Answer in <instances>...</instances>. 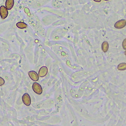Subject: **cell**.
<instances>
[{"instance_id":"6da1fadb","label":"cell","mask_w":126,"mask_h":126,"mask_svg":"<svg viewBox=\"0 0 126 126\" xmlns=\"http://www.w3.org/2000/svg\"><path fill=\"white\" fill-rule=\"evenodd\" d=\"M32 89L37 94H41L43 92V89L38 83L34 82L32 85Z\"/></svg>"},{"instance_id":"7a4b0ae2","label":"cell","mask_w":126,"mask_h":126,"mask_svg":"<svg viewBox=\"0 0 126 126\" xmlns=\"http://www.w3.org/2000/svg\"><path fill=\"white\" fill-rule=\"evenodd\" d=\"M0 15L3 19L6 18L8 15V10L4 6L0 7Z\"/></svg>"},{"instance_id":"3957f363","label":"cell","mask_w":126,"mask_h":126,"mask_svg":"<svg viewBox=\"0 0 126 126\" xmlns=\"http://www.w3.org/2000/svg\"><path fill=\"white\" fill-rule=\"evenodd\" d=\"M126 25V21L125 19H122L118 21L114 24V27L117 29H122Z\"/></svg>"},{"instance_id":"277c9868","label":"cell","mask_w":126,"mask_h":126,"mask_svg":"<svg viewBox=\"0 0 126 126\" xmlns=\"http://www.w3.org/2000/svg\"><path fill=\"white\" fill-rule=\"evenodd\" d=\"M23 102L27 106H29L31 104V98L28 93H25L22 96Z\"/></svg>"},{"instance_id":"5b68a950","label":"cell","mask_w":126,"mask_h":126,"mask_svg":"<svg viewBox=\"0 0 126 126\" xmlns=\"http://www.w3.org/2000/svg\"><path fill=\"white\" fill-rule=\"evenodd\" d=\"M28 75L34 81H37L39 79V76L37 74V73L34 71H31L28 72Z\"/></svg>"},{"instance_id":"8992f818","label":"cell","mask_w":126,"mask_h":126,"mask_svg":"<svg viewBox=\"0 0 126 126\" xmlns=\"http://www.w3.org/2000/svg\"><path fill=\"white\" fill-rule=\"evenodd\" d=\"M48 69L47 67L43 66L39 70L38 76L40 77H44L47 75V74Z\"/></svg>"},{"instance_id":"52a82bcc","label":"cell","mask_w":126,"mask_h":126,"mask_svg":"<svg viewBox=\"0 0 126 126\" xmlns=\"http://www.w3.org/2000/svg\"><path fill=\"white\" fill-rule=\"evenodd\" d=\"M6 8L7 10H11L14 4V0H7L6 1Z\"/></svg>"},{"instance_id":"ba28073f","label":"cell","mask_w":126,"mask_h":126,"mask_svg":"<svg viewBox=\"0 0 126 126\" xmlns=\"http://www.w3.org/2000/svg\"><path fill=\"white\" fill-rule=\"evenodd\" d=\"M101 47H102V49L103 52H107V51L108 50L109 48V43H108L107 41L103 42V43L102 44Z\"/></svg>"},{"instance_id":"9c48e42d","label":"cell","mask_w":126,"mask_h":126,"mask_svg":"<svg viewBox=\"0 0 126 126\" xmlns=\"http://www.w3.org/2000/svg\"><path fill=\"white\" fill-rule=\"evenodd\" d=\"M16 26L20 29H24V28H27L28 25L24 22H19L16 24Z\"/></svg>"},{"instance_id":"30bf717a","label":"cell","mask_w":126,"mask_h":126,"mask_svg":"<svg viewBox=\"0 0 126 126\" xmlns=\"http://www.w3.org/2000/svg\"><path fill=\"white\" fill-rule=\"evenodd\" d=\"M118 69L120 71H124L126 70V63H121V64H120L118 66Z\"/></svg>"},{"instance_id":"8fae6325","label":"cell","mask_w":126,"mask_h":126,"mask_svg":"<svg viewBox=\"0 0 126 126\" xmlns=\"http://www.w3.org/2000/svg\"><path fill=\"white\" fill-rule=\"evenodd\" d=\"M122 46L123 47L124 49L126 50V38H125L123 41V43H122Z\"/></svg>"},{"instance_id":"7c38bea8","label":"cell","mask_w":126,"mask_h":126,"mask_svg":"<svg viewBox=\"0 0 126 126\" xmlns=\"http://www.w3.org/2000/svg\"><path fill=\"white\" fill-rule=\"evenodd\" d=\"M5 84V80L3 78L0 77V86L3 85Z\"/></svg>"},{"instance_id":"4fadbf2b","label":"cell","mask_w":126,"mask_h":126,"mask_svg":"<svg viewBox=\"0 0 126 126\" xmlns=\"http://www.w3.org/2000/svg\"><path fill=\"white\" fill-rule=\"evenodd\" d=\"M94 1L96 2H101V0H99V1H95V0Z\"/></svg>"},{"instance_id":"5bb4252c","label":"cell","mask_w":126,"mask_h":126,"mask_svg":"<svg viewBox=\"0 0 126 126\" xmlns=\"http://www.w3.org/2000/svg\"><path fill=\"white\" fill-rule=\"evenodd\" d=\"M125 56H126V50L125 52Z\"/></svg>"}]
</instances>
